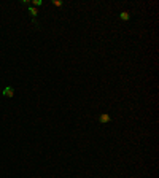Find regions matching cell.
<instances>
[{
    "label": "cell",
    "instance_id": "3",
    "mask_svg": "<svg viewBox=\"0 0 159 178\" xmlns=\"http://www.w3.org/2000/svg\"><path fill=\"white\" fill-rule=\"evenodd\" d=\"M119 18H121L123 21H129L131 19V14H129V11H123L121 14H119Z\"/></svg>",
    "mask_w": 159,
    "mask_h": 178
},
{
    "label": "cell",
    "instance_id": "2",
    "mask_svg": "<svg viewBox=\"0 0 159 178\" xmlns=\"http://www.w3.org/2000/svg\"><path fill=\"white\" fill-rule=\"evenodd\" d=\"M99 121L102 124H105V123H108L110 121V115H107V113H103V115H100V118H99Z\"/></svg>",
    "mask_w": 159,
    "mask_h": 178
},
{
    "label": "cell",
    "instance_id": "1",
    "mask_svg": "<svg viewBox=\"0 0 159 178\" xmlns=\"http://www.w3.org/2000/svg\"><path fill=\"white\" fill-rule=\"evenodd\" d=\"M13 95H14V89L11 86H6L3 89V97H13Z\"/></svg>",
    "mask_w": 159,
    "mask_h": 178
},
{
    "label": "cell",
    "instance_id": "5",
    "mask_svg": "<svg viewBox=\"0 0 159 178\" xmlns=\"http://www.w3.org/2000/svg\"><path fill=\"white\" fill-rule=\"evenodd\" d=\"M43 2H42V0H32V2H30V6H34V8H37V6H40V5H42Z\"/></svg>",
    "mask_w": 159,
    "mask_h": 178
},
{
    "label": "cell",
    "instance_id": "6",
    "mask_svg": "<svg viewBox=\"0 0 159 178\" xmlns=\"http://www.w3.org/2000/svg\"><path fill=\"white\" fill-rule=\"evenodd\" d=\"M53 3H54L56 6H62V5H64V3L61 2V0H54V2H53Z\"/></svg>",
    "mask_w": 159,
    "mask_h": 178
},
{
    "label": "cell",
    "instance_id": "4",
    "mask_svg": "<svg viewBox=\"0 0 159 178\" xmlns=\"http://www.w3.org/2000/svg\"><path fill=\"white\" fill-rule=\"evenodd\" d=\"M29 13H30L32 16H34V18H37V14H38V10H37V8H34V6H30V5H29Z\"/></svg>",
    "mask_w": 159,
    "mask_h": 178
}]
</instances>
